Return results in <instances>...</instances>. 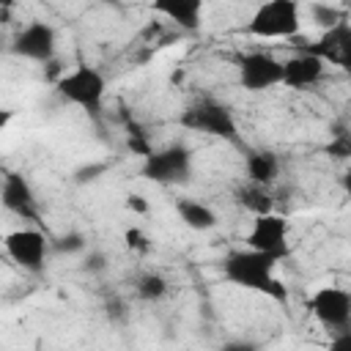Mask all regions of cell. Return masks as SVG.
<instances>
[{
    "instance_id": "27",
    "label": "cell",
    "mask_w": 351,
    "mask_h": 351,
    "mask_svg": "<svg viewBox=\"0 0 351 351\" xmlns=\"http://www.w3.org/2000/svg\"><path fill=\"white\" fill-rule=\"evenodd\" d=\"M14 121V112L11 110H5V107H0V134L8 129V123Z\"/></svg>"
},
{
    "instance_id": "14",
    "label": "cell",
    "mask_w": 351,
    "mask_h": 351,
    "mask_svg": "<svg viewBox=\"0 0 351 351\" xmlns=\"http://www.w3.org/2000/svg\"><path fill=\"white\" fill-rule=\"evenodd\" d=\"M247 181L255 186H269L280 176V156L271 151H250L244 159Z\"/></svg>"
},
{
    "instance_id": "7",
    "label": "cell",
    "mask_w": 351,
    "mask_h": 351,
    "mask_svg": "<svg viewBox=\"0 0 351 351\" xmlns=\"http://www.w3.org/2000/svg\"><path fill=\"white\" fill-rule=\"evenodd\" d=\"M244 241H247V250H255V252H263V255H271V258L282 261L291 252V247H288V219L277 211L252 217V225H250Z\"/></svg>"
},
{
    "instance_id": "3",
    "label": "cell",
    "mask_w": 351,
    "mask_h": 351,
    "mask_svg": "<svg viewBox=\"0 0 351 351\" xmlns=\"http://www.w3.org/2000/svg\"><path fill=\"white\" fill-rule=\"evenodd\" d=\"M250 36L255 38H291L302 30V11H299V3L296 0H269V3H261L247 27H244Z\"/></svg>"
},
{
    "instance_id": "25",
    "label": "cell",
    "mask_w": 351,
    "mask_h": 351,
    "mask_svg": "<svg viewBox=\"0 0 351 351\" xmlns=\"http://www.w3.org/2000/svg\"><path fill=\"white\" fill-rule=\"evenodd\" d=\"M96 173H104V165H88V167L77 170V173H74V181H80V184L93 181V178H96Z\"/></svg>"
},
{
    "instance_id": "18",
    "label": "cell",
    "mask_w": 351,
    "mask_h": 351,
    "mask_svg": "<svg viewBox=\"0 0 351 351\" xmlns=\"http://www.w3.org/2000/svg\"><path fill=\"white\" fill-rule=\"evenodd\" d=\"M134 293L143 302H159L167 293V280L162 274H156V271H143L134 280Z\"/></svg>"
},
{
    "instance_id": "2",
    "label": "cell",
    "mask_w": 351,
    "mask_h": 351,
    "mask_svg": "<svg viewBox=\"0 0 351 351\" xmlns=\"http://www.w3.org/2000/svg\"><path fill=\"white\" fill-rule=\"evenodd\" d=\"M55 93H58L60 101L74 104L82 112L99 118L104 96H107V77L96 66L77 63L74 69H69L66 74H60L55 80Z\"/></svg>"
},
{
    "instance_id": "23",
    "label": "cell",
    "mask_w": 351,
    "mask_h": 351,
    "mask_svg": "<svg viewBox=\"0 0 351 351\" xmlns=\"http://www.w3.org/2000/svg\"><path fill=\"white\" fill-rule=\"evenodd\" d=\"M217 351H261V346L255 340H228Z\"/></svg>"
},
{
    "instance_id": "16",
    "label": "cell",
    "mask_w": 351,
    "mask_h": 351,
    "mask_svg": "<svg viewBox=\"0 0 351 351\" xmlns=\"http://www.w3.org/2000/svg\"><path fill=\"white\" fill-rule=\"evenodd\" d=\"M159 14H165L170 22H176L184 30H197L200 16H203V3L200 0H176V3H156L154 5Z\"/></svg>"
},
{
    "instance_id": "12",
    "label": "cell",
    "mask_w": 351,
    "mask_h": 351,
    "mask_svg": "<svg viewBox=\"0 0 351 351\" xmlns=\"http://www.w3.org/2000/svg\"><path fill=\"white\" fill-rule=\"evenodd\" d=\"M324 71H326V63L318 55L304 49V52H299V55H293L282 63V85L293 88V90H302V88H310V85L321 82Z\"/></svg>"
},
{
    "instance_id": "21",
    "label": "cell",
    "mask_w": 351,
    "mask_h": 351,
    "mask_svg": "<svg viewBox=\"0 0 351 351\" xmlns=\"http://www.w3.org/2000/svg\"><path fill=\"white\" fill-rule=\"evenodd\" d=\"M80 269L88 271V274H101L107 269V255L101 250H88V252H82V266Z\"/></svg>"
},
{
    "instance_id": "17",
    "label": "cell",
    "mask_w": 351,
    "mask_h": 351,
    "mask_svg": "<svg viewBox=\"0 0 351 351\" xmlns=\"http://www.w3.org/2000/svg\"><path fill=\"white\" fill-rule=\"evenodd\" d=\"M236 200L241 203V208H247L252 217H261V214H269L274 211V200L269 195L266 186H255V184H247L236 192Z\"/></svg>"
},
{
    "instance_id": "13",
    "label": "cell",
    "mask_w": 351,
    "mask_h": 351,
    "mask_svg": "<svg viewBox=\"0 0 351 351\" xmlns=\"http://www.w3.org/2000/svg\"><path fill=\"white\" fill-rule=\"evenodd\" d=\"M307 52L318 55L324 63H337V66H346L348 63V55H351V30L346 22H340L337 27L326 30Z\"/></svg>"
},
{
    "instance_id": "24",
    "label": "cell",
    "mask_w": 351,
    "mask_h": 351,
    "mask_svg": "<svg viewBox=\"0 0 351 351\" xmlns=\"http://www.w3.org/2000/svg\"><path fill=\"white\" fill-rule=\"evenodd\" d=\"M329 351H351V332H348V329H340V332L332 337Z\"/></svg>"
},
{
    "instance_id": "9",
    "label": "cell",
    "mask_w": 351,
    "mask_h": 351,
    "mask_svg": "<svg viewBox=\"0 0 351 351\" xmlns=\"http://www.w3.org/2000/svg\"><path fill=\"white\" fill-rule=\"evenodd\" d=\"M310 313L313 318L326 329H348L351 321V293L337 285H321L310 296Z\"/></svg>"
},
{
    "instance_id": "1",
    "label": "cell",
    "mask_w": 351,
    "mask_h": 351,
    "mask_svg": "<svg viewBox=\"0 0 351 351\" xmlns=\"http://www.w3.org/2000/svg\"><path fill=\"white\" fill-rule=\"evenodd\" d=\"M277 258L271 255H263V252H255V250H230L222 261V277L230 282V285H239L244 291H255V293H263L280 304L288 302V288L285 282L274 274L277 271Z\"/></svg>"
},
{
    "instance_id": "26",
    "label": "cell",
    "mask_w": 351,
    "mask_h": 351,
    "mask_svg": "<svg viewBox=\"0 0 351 351\" xmlns=\"http://www.w3.org/2000/svg\"><path fill=\"white\" fill-rule=\"evenodd\" d=\"M126 208H129L132 214H148V200H145L143 195H129V197H126Z\"/></svg>"
},
{
    "instance_id": "6",
    "label": "cell",
    "mask_w": 351,
    "mask_h": 351,
    "mask_svg": "<svg viewBox=\"0 0 351 351\" xmlns=\"http://www.w3.org/2000/svg\"><path fill=\"white\" fill-rule=\"evenodd\" d=\"M3 250L22 271L41 274L49 252V239L38 228H16L3 236Z\"/></svg>"
},
{
    "instance_id": "20",
    "label": "cell",
    "mask_w": 351,
    "mask_h": 351,
    "mask_svg": "<svg viewBox=\"0 0 351 351\" xmlns=\"http://www.w3.org/2000/svg\"><path fill=\"white\" fill-rule=\"evenodd\" d=\"M49 247H55L58 252H66V255H71V252H85L88 250V241H85V236L82 233H77V230H71V233H63V236H58Z\"/></svg>"
},
{
    "instance_id": "15",
    "label": "cell",
    "mask_w": 351,
    "mask_h": 351,
    "mask_svg": "<svg viewBox=\"0 0 351 351\" xmlns=\"http://www.w3.org/2000/svg\"><path fill=\"white\" fill-rule=\"evenodd\" d=\"M176 214H178V219H181L189 230H197V233L211 230V228L217 225L214 208H208L203 200H195V197H181V200H176Z\"/></svg>"
},
{
    "instance_id": "5",
    "label": "cell",
    "mask_w": 351,
    "mask_h": 351,
    "mask_svg": "<svg viewBox=\"0 0 351 351\" xmlns=\"http://www.w3.org/2000/svg\"><path fill=\"white\" fill-rule=\"evenodd\" d=\"M140 176L162 184V186H173V184H186L192 176V151L186 145H167V148H156L143 159Z\"/></svg>"
},
{
    "instance_id": "22",
    "label": "cell",
    "mask_w": 351,
    "mask_h": 351,
    "mask_svg": "<svg viewBox=\"0 0 351 351\" xmlns=\"http://www.w3.org/2000/svg\"><path fill=\"white\" fill-rule=\"evenodd\" d=\"M123 244H126L132 252H140V255H145V252L151 250V241H148V236H145L140 228H129V230L123 233Z\"/></svg>"
},
{
    "instance_id": "8",
    "label": "cell",
    "mask_w": 351,
    "mask_h": 351,
    "mask_svg": "<svg viewBox=\"0 0 351 351\" xmlns=\"http://www.w3.org/2000/svg\"><path fill=\"white\" fill-rule=\"evenodd\" d=\"M236 69H239V85L250 93H261L282 85V60H277L269 52H261V49L244 52Z\"/></svg>"
},
{
    "instance_id": "19",
    "label": "cell",
    "mask_w": 351,
    "mask_h": 351,
    "mask_svg": "<svg viewBox=\"0 0 351 351\" xmlns=\"http://www.w3.org/2000/svg\"><path fill=\"white\" fill-rule=\"evenodd\" d=\"M310 14H313V22H315V25H321V27H326V30L337 27L340 22H346L343 8L329 5V3H313V5H310Z\"/></svg>"
},
{
    "instance_id": "10",
    "label": "cell",
    "mask_w": 351,
    "mask_h": 351,
    "mask_svg": "<svg viewBox=\"0 0 351 351\" xmlns=\"http://www.w3.org/2000/svg\"><path fill=\"white\" fill-rule=\"evenodd\" d=\"M11 55L16 58H25V60H36V63H47L55 58V49H58V33L49 22H41V19H33L27 22L11 41Z\"/></svg>"
},
{
    "instance_id": "4",
    "label": "cell",
    "mask_w": 351,
    "mask_h": 351,
    "mask_svg": "<svg viewBox=\"0 0 351 351\" xmlns=\"http://www.w3.org/2000/svg\"><path fill=\"white\" fill-rule=\"evenodd\" d=\"M178 123L197 134H208V137H219V140H230V143L239 140V126H236L233 112L222 101H214V99H200V101L189 104L181 112Z\"/></svg>"
},
{
    "instance_id": "11",
    "label": "cell",
    "mask_w": 351,
    "mask_h": 351,
    "mask_svg": "<svg viewBox=\"0 0 351 351\" xmlns=\"http://www.w3.org/2000/svg\"><path fill=\"white\" fill-rule=\"evenodd\" d=\"M0 203L11 214H19L25 219H38L33 186H30V181L22 173H14V170L3 173V181H0Z\"/></svg>"
}]
</instances>
